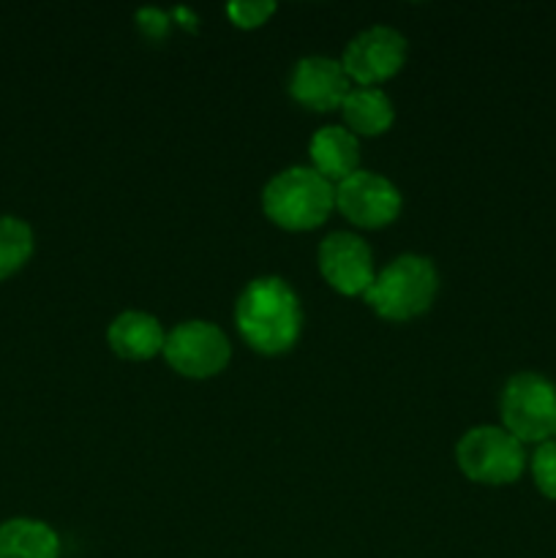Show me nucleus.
<instances>
[{
	"label": "nucleus",
	"mask_w": 556,
	"mask_h": 558,
	"mask_svg": "<svg viewBox=\"0 0 556 558\" xmlns=\"http://www.w3.org/2000/svg\"><path fill=\"white\" fill-rule=\"evenodd\" d=\"M343 123L352 134L376 136L387 131L396 120V107L392 98L376 85H352L341 104Z\"/></svg>",
	"instance_id": "ddd939ff"
},
{
	"label": "nucleus",
	"mask_w": 556,
	"mask_h": 558,
	"mask_svg": "<svg viewBox=\"0 0 556 558\" xmlns=\"http://www.w3.org/2000/svg\"><path fill=\"white\" fill-rule=\"evenodd\" d=\"M0 558H60V537L36 518H11L0 523Z\"/></svg>",
	"instance_id": "4468645a"
},
{
	"label": "nucleus",
	"mask_w": 556,
	"mask_h": 558,
	"mask_svg": "<svg viewBox=\"0 0 556 558\" xmlns=\"http://www.w3.org/2000/svg\"><path fill=\"white\" fill-rule=\"evenodd\" d=\"M33 254L31 223L16 216H0V281L14 276Z\"/></svg>",
	"instance_id": "2eb2a0df"
},
{
	"label": "nucleus",
	"mask_w": 556,
	"mask_h": 558,
	"mask_svg": "<svg viewBox=\"0 0 556 558\" xmlns=\"http://www.w3.org/2000/svg\"><path fill=\"white\" fill-rule=\"evenodd\" d=\"M349 90H352V80L343 71L341 60L327 58V54H305L292 65V74H289V96L314 112L341 109Z\"/></svg>",
	"instance_id": "9d476101"
},
{
	"label": "nucleus",
	"mask_w": 556,
	"mask_h": 558,
	"mask_svg": "<svg viewBox=\"0 0 556 558\" xmlns=\"http://www.w3.org/2000/svg\"><path fill=\"white\" fill-rule=\"evenodd\" d=\"M107 341L118 357L150 360L158 352H164L167 330H164V325L153 314L131 308L109 322Z\"/></svg>",
	"instance_id": "9b49d317"
},
{
	"label": "nucleus",
	"mask_w": 556,
	"mask_h": 558,
	"mask_svg": "<svg viewBox=\"0 0 556 558\" xmlns=\"http://www.w3.org/2000/svg\"><path fill=\"white\" fill-rule=\"evenodd\" d=\"M311 167L333 183H341L352 172H358L360 163V142L343 125H322L314 131L309 142Z\"/></svg>",
	"instance_id": "f8f14e48"
},
{
	"label": "nucleus",
	"mask_w": 556,
	"mask_h": 558,
	"mask_svg": "<svg viewBox=\"0 0 556 558\" xmlns=\"http://www.w3.org/2000/svg\"><path fill=\"white\" fill-rule=\"evenodd\" d=\"M273 11H276L273 0H232L227 5V14L240 27H259L262 22H267Z\"/></svg>",
	"instance_id": "f3484780"
},
{
	"label": "nucleus",
	"mask_w": 556,
	"mask_h": 558,
	"mask_svg": "<svg viewBox=\"0 0 556 558\" xmlns=\"http://www.w3.org/2000/svg\"><path fill=\"white\" fill-rule=\"evenodd\" d=\"M409 44L392 25H371L343 47L341 65L358 85H379L407 63Z\"/></svg>",
	"instance_id": "0eeeda50"
},
{
	"label": "nucleus",
	"mask_w": 556,
	"mask_h": 558,
	"mask_svg": "<svg viewBox=\"0 0 556 558\" xmlns=\"http://www.w3.org/2000/svg\"><path fill=\"white\" fill-rule=\"evenodd\" d=\"M336 207V185L314 167H287L262 189V210L273 223L292 232L314 229Z\"/></svg>",
	"instance_id": "f03ea898"
},
{
	"label": "nucleus",
	"mask_w": 556,
	"mask_h": 558,
	"mask_svg": "<svg viewBox=\"0 0 556 558\" xmlns=\"http://www.w3.org/2000/svg\"><path fill=\"white\" fill-rule=\"evenodd\" d=\"M456 461L474 483L510 485L521 477L527 452L510 430L499 425H478L458 439Z\"/></svg>",
	"instance_id": "39448f33"
},
{
	"label": "nucleus",
	"mask_w": 556,
	"mask_h": 558,
	"mask_svg": "<svg viewBox=\"0 0 556 558\" xmlns=\"http://www.w3.org/2000/svg\"><path fill=\"white\" fill-rule=\"evenodd\" d=\"M136 20H140V27L147 33V36L158 38L167 33L169 27V16L164 14V11L158 9H140V14H136Z\"/></svg>",
	"instance_id": "a211bd4d"
},
{
	"label": "nucleus",
	"mask_w": 556,
	"mask_h": 558,
	"mask_svg": "<svg viewBox=\"0 0 556 558\" xmlns=\"http://www.w3.org/2000/svg\"><path fill=\"white\" fill-rule=\"evenodd\" d=\"M532 477L540 494L556 501V439L543 441L532 456Z\"/></svg>",
	"instance_id": "dca6fc26"
},
{
	"label": "nucleus",
	"mask_w": 556,
	"mask_h": 558,
	"mask_svg": "<svg viewBox=\"0 0 556 558\" xmlns=\"http://www.w3.org/2000/svg\"><path fill=\"white\" fill-rule=\"evenodd\" d=\"M501 423L518 441L556 439V385L534 371H521L507 379L499 398Z\"/></svg>",
	"instance_id": "20e7f679"
},
{
	"label": "nucleus",
	"mask_w": 556,
	"mask_h": 558,
	"mask_svg": "<svg viewBox=\"0 0 556 558\" xmlns=\"http://www.w3.org/2000/svg\"><path fill=\"white\" fill-rule=\"evenodd\" d=\"M336 207L358 227L379 229L401 213V191L385 174L358 169L336 183Z\"/></svg>",
	"instance_id": "6e6552de"
},
{
	"label": "nucleus",
	"mask_w": 556,
	"mask_h": 558,
	"mask_svg": "<svg viewBox=\"0 0 556 558\" xmlns=\"http://www.w3.org/2000/svg\"><path fill=\"white\" fill-rule=\"evenodd\" d=\"M319 270L336 292L365 294L374 281V254L360 234L333 232L319 243Z\"/></svg>",
	"instance_id": "1a4fd4ad"
},
{
	"label": "nucleus",
	"mask_w": 556,
	"mask_h": 558,
	"mask_svg": "<svg viewBox=\"0 0 556 558\" xmlns=\"http://www.w3.org/2000/svg\"><path fill=\"white\" fill-rule=\"evenodd\" d=\"M164 360L191 379H207L227 368L232 357V343L227 332L207 319H185L167 332Z\"/></svg>",
	"instance_id": "423d86ee"
},
{
	"label": "nucleus",
	"mask_w": 556,
	"mask_h": 558,
	"mask_svg": "<svg viewBox=\"0 0 556 558\" xmlns=\"http://www.w3.org/2000/svg\"><path fill=\"white\" fill-rule=\"evenodd\" d=\"M439 292V270L423 254H401L382 267L363 300L390 322H407L431 308Z\"/></svg>",
	"instance_id": "7ed1b4c3"
},
{
	"label": "nucleus",
	"mask_w": 556,
	"mask_h": 558,
	"mask_svg": "<svg viewBox=\"0 0 556 558\" xmlns=\"http://www.w3.org/2000/svg\"><path fill=\"white\" fill-rule=\"evenodd\" d=\"M234 325L251 349L262 354H283L303 332V305L283 278L259 276L238 294Z\"/></svg>",
	"instance_id": "f257e3e1"
}]
</instances>
